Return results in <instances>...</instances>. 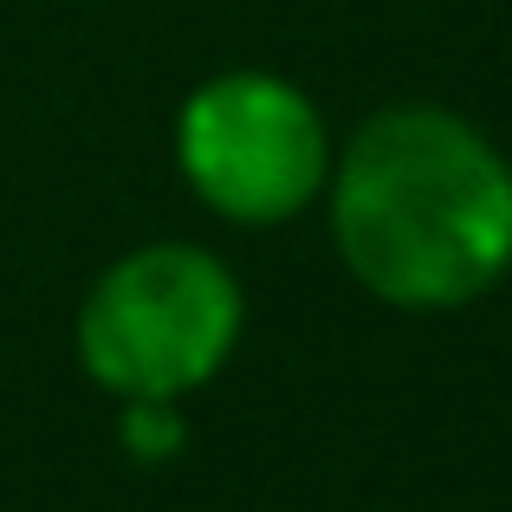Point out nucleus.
<instances>
[{
  "mask_svg": "<svg viewBox=\"0 0 512 512\" xmlns=\"http://www.w3.org/2000/svg\"><path fill=\"white\" fill-rule=\"evenodd\" d=\"M325 221L389 312H467L512 273V163L448 104H389L338 143Z\"/></svg>",
  "mask_w": 512,
  "mask_h": 512,
  "instance_id": "1",
  "label": "nucleus"
},
{
  "mask_svg": "<svg viewBox=\"0 0 512 512\" xmlns=\"http://www.w3.org/2000/svg\"><path fill=\"white\" fill-rule=\"evenodd\" d=\"M247 331V292L221 253L195 240L130 247L78 305V370L117 402H188L227 370Z\"/></svg>",
  "mask_w": 512,
  "mask_h": 512,
  "instance_id": "2",
  "label": "nucleus"
},
{
  "mask_svg": "<svg viewBox=\"0 0 512 512\" xmlns=\"http://www.w3.org/2000/svg\"><path fill=\"white\" fill-rule=\"evenodd\" d=\"M325 111L279 72H214L175 111V169L208 214L234 227H286L325 201Z\"/></svg>",
  "mask_w": 512,
  "mask_h": 512,
  "instance_id": "3",
  "label": "nucleus"
},
{
  "mask_svg": "<svg viewBox=\"0 0 512 512\" xmlns=\"http://www.w3.org/2000/svg\"><path fill=\"white\" fill-rule=\"evenodd\" d=\"M117 441H124L130 461L143 467H163L188 448V409L182 402H163V396H143V402H124L117 409Z\"/></svg>",
  "mask_w": 512,
  "mask_h": 512,
  "instance_id": "4",
  "label": "nucleus"
},
{
  "mask_svg": "<svg viewBox=\"0 0 512 512\" xmlns=\"http://www.w3.org/2000/svg\"><path fill=\"white\" fill-rule=\"evenodd\" d=\"M506 163H512V156H506Z\"/></svg>",
  "mask_w": 512,
  "mask_h": 512,
  "instance_id": "5",
  "label": "nucleus"
}]
</instances>
